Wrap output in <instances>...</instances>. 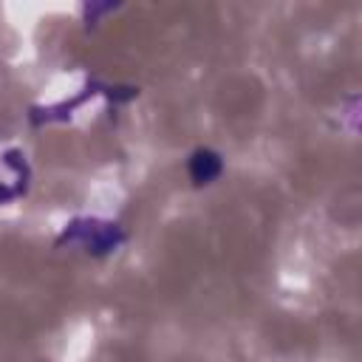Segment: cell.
<instances>
[{
	"label": "cell",
	"instance_id": "6da1fadb",
	"mask_svg": "<svg viewBox=\"0 0 362 362\" xmlns=\"http://www.w3.org/2000/svg\"><path fill=\"white\" fill-rule=\"evenodd\" d=\"M218 159L212 156V153H198L196 159H193V175L198 178V181H210L215 173H218Z\"/></svg>",
	"mask_w": 362,
	"mask_h": 362
}]
</instances>
